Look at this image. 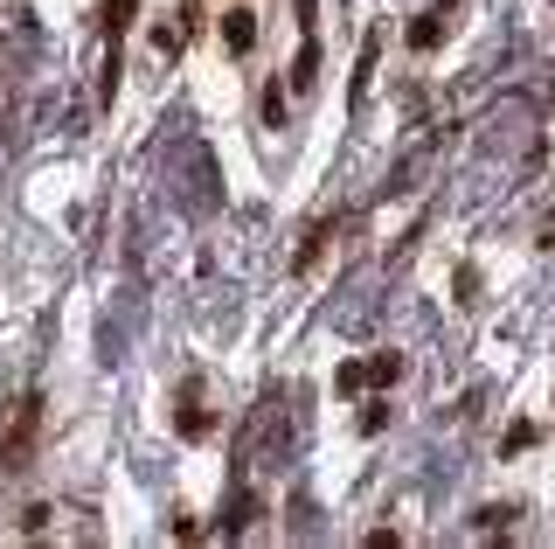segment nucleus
I'll return each mask as SVG.
<instances>
[{
  "instance_id": "nucleus-1",
  "label": "nucleus",
  "mask_w": 555,
  "mask_h": 549,
  "mask_svg": "<svg viewBox=\"0 0 555 549\" xmlns=\"http://www.w3.org/2000/svg\"><path fill=\"white\" fill-rule=\"evenodd\" d=\"M35 438H42V397H22V410H14V424L0 432V467L22 473L35 459Z\"/></svg>"
},
{
  "instance_id": "nucleus-7",
  "label": "nucleus",
  "mask_w": 555,
  "mask_h": 549,
  "mask_svg": "<svg viewBox=\"0 0 555 549\" xmlns=\"http://www.w3.org/2000/svg\"><path fill=\"white\" fill-rule=\"evenodd\" d=\"M334 390H340V397H361V390H375L369 362H340V369H334Z\"/></svg>"
},
{
  "instance_id": "nucleus-5",
  "label": "nucleus",
  "mask_w": 555,
  "mask_h": 549,
  "mask_svg": "<svg viewBox=\"0 0 555 549\" xmlns=\"http://www.w3.org/2000/svg\"><path fill=\"white\" fill-rule=\"evenodd\" d=\"M173 432H181V438H208V432H216V410L181 404V410H173Z\"/></svg>"
},
{
  "instance_id": "nucleus-13",
  "label": "nucleus",
  "mask_w": 555,
  "mask_h": 549,
  "mask_svg": "<svg viewBox=\"0 0 555 549\" xmlns=\"http://www.w3.org/2000/svg\"><path fill=\"white\" fill-rule=\"evenodd\" d=\"M382 424H389V404H361V432H369V438H375V432H382Z\"/></svg>"
},
{
  "instance_id": "nucleus-10",
  "label": "nucleus",
  "mask_w": 555,
  "mask_h": 549,
  "mask_svg": "<svg viewBox=\"0 0 555 549\" xmlns=\"http://www.w3.org/2000/svg\"><path fill=\"white\" fill-rule=\"evenodd\" d=\"M369 375H375V390H389L396 375H403V355H396V348H382L375 362H369Z\"/></svg>"
},
{
  "instance_id": "nucleus-3",
  "label": "nucleus",
  "mask_w": 555,
  "mask_h": 549,
  "mask_svg": "<svg viewBox=\"0 0 555 549\" xmlns=\"http://www.w3.org/2000/svg\"><path fill=\"white\" fill-rule=\"evenodd\" d=\"M222 49H230V56H250L257 49V14L250 8H222Z\"/></svg>"
},
{
  "instance_id": "nucleus-15",
  "label": "nucleus",
  "mask_w": 555,
  "mask_h": 549,
  "mask_svg": "<svg viewBox=\"0 0 555 549\" xmlns=\"http://www.w3.org/2000/svg\"><path fill=\"white\" fill-rule=\"evenodd\" d=\"M181 22H188V28H195V22H202V0H188V14H181Z\"/></svg>"
},
{
  "instance_id": "nucleus-2",
  "label": "nucleus",
  "mask_w": 555,
  "mask_h": 549,
  "mask_svg": "<svg viewBox=\"0 0 555 549\" xmlns=\"http://www.w3.org/2000/svg\"><path fill=\"white\" fill-rule=\"evenodd\" d=\"M451 8H459V0H430V8L410 22V49H416V56H430V49L444 42V14H451Z\"/></svg>"
},
{
  "instance_id": "nucleus-11",
  "label": "nucleus",
  "mask_w": 555,
  "mask_h": 549,
  "mask_svg": "<svg viewBox=\"0 0 555 549\" xmlns=\"http://www.w3.org/2000/svg\"><path fill=\"white\" fill-rule=\"evenodd\" d=\"M534 438H542V432H534V424H528V418H520V424H507V438H500V452H507V459H514V452H528V445H534Z\"/></svg>"
},
{
  "instance_id": "nucleus-12",
  "label": "nucleus",
  "mask_w": 555,
  "mask_h": 549,
  "mask_svg": "<svg viewBox=\"0 0 555 549\" xmlns=\"http://www.w3.org/2000/svg\"><path fill=\"white\" fill-rule=\"evenodd\" d=\"M451 285H459V293H451L459 306H473V299H479V271H473V265H459V279H451Z\"/></svg>"
},
{
  "instance_id": "nucleus-9",
  "label": "nucleus",
  "mask_w": 555,
  "mask_h": 549,
  "mask_svg": "<svg viewBox=\"0 0 555 549\" xmlns=\"http://www.w3.org/2000/svg\"><path fill=\"white\" fill-rule=\"evenodd\" d=\"M326 237H334V222H312V230H306V244H299V271H312V265H320Z\"/></svg>"
},
{
  "instance_id": "nucleus-16",
  "label": "nucleus",
  "mask_w": 555,
  "mask_h": 549,
  "mask_svg": "<svg viewBox=\"0 0 555 549\" xmlns=\"http://www.w3.org/2000/svg\"><path fill=\"white\" fill-rule=\"evenodd\" d=\"M542 244H548V251H555V216H548V222H542Z\"/></svg>"
},
{
  "instance_id": "nucleus-14",
  "label": "nucleus",
  "mask_w": 555,
  "mask_h": 549,
  "mask_svg": "<svg viewBox=\"0 0 555 549\" xmlns=\"http://www.w3.org/2000/svg\"><path fill=\"white\" fill-rule=\"evenodd\" d=\"M49 514H56V508H42V501L22 508V528H28V536H42V528H49Z\"/></svg>"
},
{
  "instance_id": "nucleus-4",
  "label": "nucleus",
  "mask_w": 555,
  "mask_h": 549,
  "mask_svg": "<svg viewBox=\"0 0 555 549\" xmlns=\"http://www.w3.org/2000/svg\"><path fill=\"white\" fill-rule=\"evenodd\" d=\"M320 84V28H306V42H299V63H292V91H312Z\"/></svg>"
},
{
  "instance_id": "nucleus-6",
  "label": "nucleus",
  "mask_w": 555,
  "mask_h": 549,
  "mask_svg": "<svg viewBox=\"0 0 555 549\" xmlns=\"http://www.w3.org/2000/svg\"><path fill=\"white\" fill-rule=\"evenodd\" d=\"M375 49H382V36H369L361 42V71H354V84H347V105L361 112V98H369V71H375Z\"/></svg>"
},
{
  "instance_id": "nucleus-8",
  "label": "nucleus",
  "mask_w": 555,
  "mask_h": 549,
  "mask_svg": "<svg viewBox=\"0 0 555 549\" xmlns=\"http://www.w3.org/2000/svg\"><path fill=\"white\" fill-rule=\"evenodd\" d=\"M132 22H139V0H104V36H112V42L126 36Z\"/></svg>"
}]
</instances>
